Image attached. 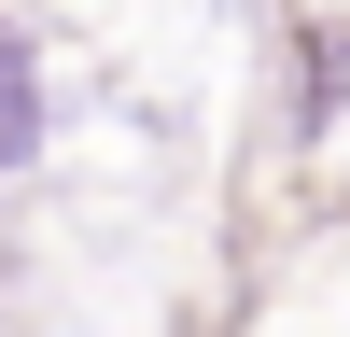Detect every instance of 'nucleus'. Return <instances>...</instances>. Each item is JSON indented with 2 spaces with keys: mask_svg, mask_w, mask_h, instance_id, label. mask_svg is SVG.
Instances as JSON below:
<instances>
[{
  "mask_svg": "<svg viewBox=\"0 0 350 337\" xmlns=\"http://www.w3.org/2000/svg\"><path fill=\"white\" fill-rule=\"evenodd\" d=\"M28 140H42V71H28V42L0 28V168H28Z\"/></svg>",
  "mask_w": 350,
  "mask_h": 337,
  "instance_id": "f257e3e1",
  "label": "nucleus"
}]
</instances>
